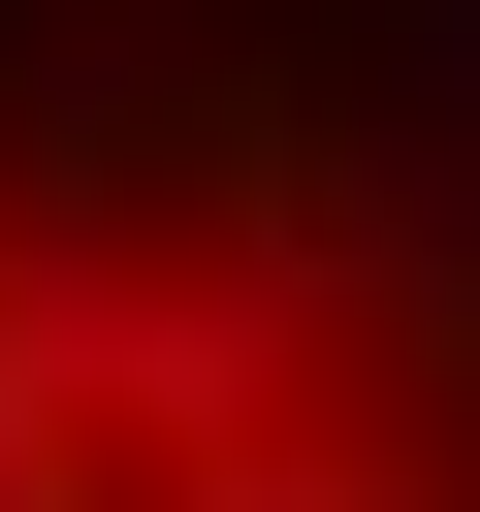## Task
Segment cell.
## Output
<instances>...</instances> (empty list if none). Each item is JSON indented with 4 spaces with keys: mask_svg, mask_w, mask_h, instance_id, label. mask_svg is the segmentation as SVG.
<instances>
[{
    "mask_svg": "<svg viewBox=\"0 0 480 512\" xmlns=\"http://www.w3.org/2000/svg\"><path fill=\"white\" fill-rule=\"evenodd\" d=\"M416 480H448L416 416H320V448H224V480H160V512H416Z\"/></svg>",
    "mask_w": 480,
    "mask_h": 512,
    "instance_id": "6da1fadb",
    "label": "cell"
}]
</instances>
